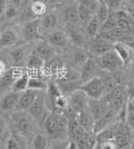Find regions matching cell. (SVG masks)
Masks as SVG:
<instances>
[{
  "mask_svg": "<svg viewBox=\"0 0 134 149\" xmlns=\"http://www.w3.org/2000/svg\"><path fill=\"white\" fill-rule=\"evenodd\" d=\"M13 116L14 124L18 133L25 138L30 137L34 132V120L25 111H15Z\"/></svg>",
  "mask_w": 134,
  "mask_h": 149,
  "instance_id": "6da1fadb",
  "label": "cell"
},
{
  "mask_svg": "<svg viewBox=\"0 0 134 149\" xmlns=\"http://www.w3.org/2000/svg\"><path fill=\"white\" fill-rule=\"evenodd\" d=\"M95 60L100 69L111 73L118 72L122 69V68H123L121 59L114 50H111L103 55L96 56Z\"/></svg>",
  "mask_w": 134,
  "mask_h": 149,
  "instance_id": "7a4b0ae2",
  "label": "cell"
},
{
  "mask_svg": "<svg viewBox=\"0 0 134 149\" xmlns=\"http://www.w3.org/2000/svg\"><path fill=\"white\" fill-rule=\"evenodd\" d=\"M79 89L83 91L90 100H101L104 97V88L102 78L96 76L85 83H82Z\"/></svg>",
  "mask_w": 134,
  "mask_h": 149,
  "instance_id": "3957f363",
  "label": "cell"
},
{
  "mask_svg": "<svg viewBox=\"0 0 134 149\" xmlns=\"http://www.w3.org/2000/svg\"><path fill=\"white\" fill-rule=\"evenodd\" d=\"M89 98L83 91L77 89L70 94L69 97V108L76 114H79L80 111L87 108Z\"/></svg>",
  "mask_w": 134,
  "mask_h": 149,
  "instance_id": "277c9868",
  "label": "cell"
},
{
  "mask_svg": "<svg viewBox=\"0 0 134 149\" xmlns=\"http://www.w3.org/2000/svg\"><path fill=\"white\" fill-rule=\"evenodd\" d=\"M65 33L71 42L79 48H84L87 40V34L77 24H66Z\"/></svg>",
  "mask_w": 134,
  "mask_h": 149,
  "instance_id": "5b68a950",
  "label": "cell"
},
{
  "mask_svg": "<svg viewBox=\"0 0 134 149\" xmlns=\"http://www.w3.org/2000/svg\"><path fill=\"white\" fill-rule=\"evenodd\" d=\"M98 69L99 68L97 66V63L96 62L95 58L90 56L85 62V63L80 67V79L81 83H85L96 76H97Z\"/></svg>",
  "mask_w": 134,
  "mask_h": 149,
  "instance_id": "8992f818",
  "label": "cell"
},
{
  "mask_svg": "<svg viewBox=\"0 0 134 149\" xmlns=\"http://www.w3.org/2000/svg\"><path fill=\"white\" fill-rule=\"evenodd\" d=\"M27 113L33 118L34 120L40 121L44 120L45 116L47 115L46 110H45V103L44 97L39 95L34 102L32 104V105L27 110Z\"/></svg>",
  "mask_w": 134,
  "mask_h": 149,
  "instance_id": "52a82bcc",
  "label": "cell"
},
{
  "mask_svg": "<svg viewBox=\"0 0 134 149\" xmlns=\"http://www.w3.org/2000/svg\"><path fill=\"white\" fill-rule=\"evenodd\" d=\"M39 93L40 91L32 89H26L25 91L22 92L14 111H27L39 96Z\"/></svg>",
  "mask_w": 134,
  "mask_h": 149,
  "instance_id": "ba28073f",
  "label": "cell"
},
{
  "mask_svg": "<svg viewBox=\"0 0 134 149\" xmlns=\"http://www.w3.org/2000/svg\"><path fill=\"white\" fill-rule=\"evenodd\" d=\"M39 22L40 19H35L24 22L21 26V33L25 40H34L40 37L39 31Z\"/></svg>",
  "mask_w": 134,
  "mask_h": 149,
  "instance_id": "9c48e42d",
  "label": "cell"
},
{
  "mask_svg": "<svg viewBox=\"0 0 134 149\" xmlns=\"http://www.w3.org/2000/svg\"><path fill=\"white\" fill-rule=\"evenodd\" d=\"M87 108L91 114L95 121L99 120L109 109L108 104L104 100H88Z\"/></svg>",
  "mask_w": 134,
  "mask_h": 149,
  "instance_id": "30bf717a",
  "label": "cell"
},
{
  "mask_svg": "<svg viewBox=\"0 0 134 149\" xmlns=\"http://www.w3.org/2000/svg\"><path fill=\"white\" fill-rule=\"evenodd\" d=\"M111 50H113V43L98 36L93 38V41L90 46V52L96 57L103 55Z\"/></svg>",
  "mask_w": 134,
  "mask_h": 149,
  "instance_id": "8fae6325",
  "label": "cell"
},
{
  "mask_svg": "<svg viewBox=\"0 0 134 149\" xmlns=\"http://www.w3.org/2000/svg\"><path fill=\"white\" fill-rule=\"evenodd\" d=\"M19 36L14 29L6 28L0 32V49L10 48L19 42Z\"/></svg>",
  "mask_w": 134,
  "mask_h": 149,
  "instance_id": "7c38bea8",
  "label": "cell"
},
{
  "mask_svg": "<svg viewBox=\"0 0 134 149\" xmlns=\"http://www.w3.org/2000/svg\"><path fill=\"white\" fill-rule=\"evenodd\" d=\"M57 120V131L55 139L58 141H65L68 136V119L62 111H55Z\"/></svg>",
  "mask_w": 134,
  "mask_h": 149,
  "instance_id": "4fadbf2b",
  "label": "cell"
},
{
  "mask_svg": "<svg viewBox=\"0 0 134 149\" xmlns=\"http://www.w3.org/2000/svg\"><path fill=\"white\" fill-rule=\"evenodd\" d=\"M69 38L66 33L61 30H53L48 36V43L54 48H64L68 45Z\"/></svg>",
  "mask_w": 134,
  "mask_h": 149,
  "instance_id": "5bb4252c",
  "label": "cell"
},
{
  "mask_svg": "<svg viewBox=\"0 0 134 149\" xmlns=\"http://www.w3.org/2000/svg\"><path fill=\"white\" fill-rule=\"evenodd\" d=\"M55 49L53 47H51L48 42L40 41L37 43L33 50V54L40 57L45 62L48 61L55 55Z\"/></svg>",
  "mask_w": 134,
  "mask_h": 149,
  "instance_id": "9a60e30c",
  "label": "cell"
},
{
  "mask_svg": "<svg viewBox=\"0 0 134 149\" xmlns=\"http://www.w3.org/2000/svg\"><path fill=\"white\" fill-rule=\"evenodd\" d=\"M113 50L121 59L123 67L129 65L133 60V50L123 43L116 42L113 44Z\"/></svg>",
  "mask_w": 134,
  "mask_h": 149,
  "instance_id": "2e32d148",
  "label": "cell"
},
{
  "mask_svg": "<svg viewBox=\"0 0 134 149\" xmlns=\"http://www.w3.org/2000/svg\"><path fill=\"white\" fill-rule=\"evenodd\" d=\"M117 116H118V114L114 110L109 108L102 117L99 120H97L96 121H95L94 130H93L94 133L96 134L97 132L102 131L103 129L108 127Z\"/></svg>",
  "mask_w": 134,
  "mask_h": 149,
  "instance_id": "e0dca14e",
  "label": "cell"
},
{
  "mask_svg": "<svg viewBox=\"0 0 134 149\" xmlns=\"http://www.w3.org/2000/svg\"><path fill=\"white\" fill-rule=\"evenodd\" d=\"M58 24V18L55 13H50L49 15H44L40 19L39 22V31L40 35L45 32L51 31L54 30Z\"/></svg>",
  "mask_w": 134,
  "mask_h": 149,
  "instance_id": "ac0fdd59",
  "label": "cell"
},
{
  "mask_svg": "<svg viewBox=\"0 0 134 149\" xmlns=\"http://www.w3.org/2000/svg\"><path fill=\"white\" fill-rule=\"evenodd\" d=\"M77 120L80 126H81L87 132H91L94 130L95 120L88 108L77 114Z\"/></svg>",
  "mask_w": 134,
  "mask_h": 149,
  "instance_id": "d6986e66",
  "label": "cell"
},
{
  "mask_svg": "<svg viewBox=\"0 0 134 149\" xmlns=\"http://www.w3.org/2000/svg\"><path fill=\"white\" fill-rule=\"evenodd\" d=\"M21 72L17 68H10L5 71L0 79V90L12 86L14 82L21 75Z\"/></svg>",
  "mask_w": 134,
  "mask_h": 149,
  "instance_id": "ffe728a7",
  "label": "cell"
},
{
  "mask_svg": "<svg viewBox=\"0 0 134 149\" xmlns=\"http://www.w3.org/2000/svg\"><path fill=\"white\" fill-rule=\"evenodd\" d=\"M20 95H21L20 92H14V91L7 94L1 102V109L3 111L14 110L16 105L19 102Z\"/></svg>",
  "mask_w": 134,
  "mask_h": 149,
  "instance_id": "44dd1931",
  "label": "cell"
},
{
  "mask_svg": "<svg viewBox=\"0 0 134 149\" xmlns=\"http://www.w3.org/2000/svg\"><path fill=\"white\" fill-rule=\"evenodd\" d=\"M44 126L49 136L55 139L56 131H57V120L55 111H51L47 113L44 119Z\"/></svg>",
  "mask_w": 134,
  "mask_h": 149,
  "instance_id": "7402d4cb",
  "label": "cell"
},
{
  "mask_svg": "<svg viewBox=\"0 0 134 149\" xmlns=\"http://www.w3.org/2000/svg\"><path fill=\"white\" fill-rule=\"evenodd\" d=\"M64 19L66 24H77L80 23L78 10H77V3H73L66 7L64 10Z\"/></svg>",
  "mask_w": 134,
  "mask_h": 149,
  "instance_id": "603a6c76",
  "label": "cell"
},
{
  "mask_svg": "<svg viewBox=\"0 0 134 149\" xmlns=\"http://www.w3.org/2000/svg\"><path fill=\"white\" fill-rule=\"evenodd\" d=\"M132 134L115 133L114 141L118 149H127L132 145Z\"/></svg>",
  "mask_w": 134,
  "mask_h": 149,
  "instance_id": "cb8c5ba5",
  "label": "cell"
},
{
  "mask_svg": "<svg viewBox=\"0 0 134 149\" xmlns=\"http://www.w3.org/2000/svg\"><path fill=\"white\" fill-rule=\"evenodd\" d=\"M80 80H70V81H60L57 82V84L60 88L61 93L63 94H71L72 92L79 89L81 85Z\"/></svg>",
  "mask_w": 134,
  "mask_h": 149,
  "instance_id": "d4e9b609",
  "label": "cell"
},
{
  "mask_svg": "<svg viewBox=\"0 0 134 149\" xmlns=\"http://www.w3.org/2000/svg\"><path fill=\"white\" fill-rule=\"evenodd\" d=\"M48 83L40 77L33 76L30 77L28 81L27 89H32L35 91H44L47 89Z\"/></svg>",
  "mask_w": 134,
  "mask_h": 149,
  "instance_id": "484cf974",
  "label": "cell"
},
{
  "mask_svg": "<svg viewBox=\"0 0 134 149\" xmlns=\"http://www.w3.org/2000/svg\"><path fill=\"white\" fill-rule=\"evenodd\" d=\"M85 26H86L87 36L92 39L97 36V35L100 32V29H101V24L99 23L98 19L95 15L91 18V19Z\"/></svg>",
  "mask_w": 134,
  "mask_h": 149,
  "instance_id": "4316f807",
  "label": "cell"
},
{
  "mask_svg": "<svg viewBox=\"0 0 134 149\" xmlns=\"http://www.w3.org/2000/svg\"><path fill=\"white\" fill-rule=\"evenodd\" d=\"M49 141L47 136L42 133L35 134L31 140V149H47Z\"/></svg>",
  "mask_w": 134,
  "mask_h": 149,
  "instance_id": "83f0119b",
  "label": "cell"
},
{
  "mask_svg": "<svg viewBox=\"0 0 134 149\" xmlns=\"http://www.w3.org/2000/svg\"><path fill=\"white\" fill-rule=\"evenodd\" d=\"M30 77L27 74H21L18 79H16L12 84V90L14 92H24L27 89L28 86V81Z\"/></svg>",
  "mask_w": 134,
  "mask_h": 149,
  "instance_id": "f1b7e54d",
  "label": "cell"
},
{
  "mask_svg": "<svg viewBox=\"0 0 134 149\" xmlns=\"http://www.w3.org/2000/svg\"><path fill=\"white\" fill-rule=\"evenodd\" d=\"M77 10H78V16H79L80 23L82 24L83 25H86L91 18L95 15L94 14L89 10L88 8L83 6L79 3H77Z\"/></svg>",
  "mask_w": 134,
  "mask_h": 149,
  "instance_id": "f546056e",
  "label": "cell"
},
{
  "mask_svg": "<svg viewBox=\"0 0 134 149\" xmlns=\"http://www.w3.org/2000/svg\"><path fill=\"white\" fill-rule=\"evenodd\" d=\"M45 67V61L40 57L32 54L30 59L27 62V68L32 71H40Z\"/></svg>",
  "mask_w": 134,
  "mask_h": 149,
  "instance_id": "4dcf8cb0",
  "label": "cell"
},
{
  "mask_svg": "<svg viewBox=\"0 0 134 149\" xmlns=\"http://www.w3.org/2000/svg\"><path fill=\"white\" fill-rule=\"evenodd\" d=\"M8 54L16 64H19L24 61L25 57V49H24L22 47L13 48L8 52Z\"/></svg>",
  "mask_w": 134,
  "mask_h": 149,
  "instance_id": "1f68e13d",
  "label": "cell"
},
{
  "mask_svg": "<svg viewBox=\"0 0 134 149\" xmlns=\"http://www.w3.org/2000/svg\"><path fill=\"white\" fill-rule=\"evenodd\" d=\"M109 13H110V10L107 7V5L104 3H101L99 7L97 8V10H96V14H95V16L98 19L99 23L101 24V26L107 19V18L109 16Z\"/></svg>",
  "mask_w": 134,
  "mask_h": 149,
  "instance_id": "d6a6232c",
  "label": "cell"
},
{
  "mask_svg": "<svg viewBox=\"0 0 134 149\" xmlns=\"http://www.w3.org/2000/svg\"><path fill=\"white\" fill-rule=\"evenodd\" d=\"M53 103L58 111L64 112L69 109V99L66 96L63 95V94L58 96L53 101Z\"/></svg>",
  "mask_w": 134,
  "mask_h": 149,
  "instance_id": "836d02e7",
  "label": "cell"
},
{
  "mask_svg": "<svg viewBox=\"0 0 134 149\" xmlns=\"http://www.w3.org/2000/svg\"><path fill=\"white\" fill-rule=\"evenodd\" d=\"M90 57V56L88 55L86 51H84L82 48H80L79 50H77L75 53H74V61L75 63L79 66L80 68L85 63L87 59Z\"/></svg>",
  "mask_w": 134,
  "mask_h": 149,
  "instance_id": "e575fe53",
  "label": "cell"
},
{
  "mask_svg": "<svg viewBox=\"0 0 134 149\" xmlns=\"http://www.w3.org/2000/svg\"><path fill=\"white\" fill-rule=\"evenodd\" d=\"M47 9L45 2H34L31 4V12L35 15H45Z\"/></svg>",
  "mask_w": 134,
  "mask_h": 149,
  "instance_id": "d590c367",
  "label": "cell"
},
{
  "mask_svg": "<svg viewBox=\"0 0 134 149\" xmlns=\"http://www.w3.org/2000/svg\"><path fill=\"white\" fill-rule=\"evenodd\" d=\"M47 92L49 96L50 97V99L54 101L55 99L61 95L62 93L60 89V88L58 86L57 83H54V82H49L48 83V86H47Z\"/></svg>",
  "mask_w": 134,
  "mask_h": 149,
  "instance_id": "8d00e7d4",
  "label": "cell"
},
{
  "mask_svg": "<svg viewBox=\"0 0 134 149\" xmlns=\"http://www.w3.org/2000/svg\"><path fill=\"white\" fill-rule=\"evenodd\" d=\"M19 8H17V7L10 4V3H8L7 8L5 9V12H4V15H3L5 19L8 20H13V19H16L19 16Z\"/></svg>",
  "mask_w": 134,
  "mask_h": 149,
  "instance_id": "74e56055",
  "label": "cell"
},
{
  "mask_svg": "<svg viewBox=\"0 0 134 149\" xmlns=\"http://www.w3.org/2000/svg\"><path fill=\"white\" fill-rule=\"evenodd\" d=\"M78 3L85 6L89 10H91L93 14H96L97 8L100 5V2L97 0H78Z\"/></svg>",
  "mask_w": 134,
  "mask_h": 149,
  "instance_id": "f35d334b",
  "label": "cell"
},
{
  "mask_svg": "<svg viewBox=\"0 0 134 149\" xmlns=\"http://www.w3.org/2000/svg\"><path fill=\"white\" fill-rule=\"evenodd\" d=\"M118 42L123 43L128 47H130L132 50L134 49V36L131 33H124Z\"/></svg>",
  "mask_w": 134,
  "mask_h": 149,
  "instance_id": "ab89813d",
  "label": "cell"
},
{
  "mask_svg": "<svg viewBox=\"0 0 134 149\" xmlns=\"http://www.w3.org/2000/svg\"><path fill=\"white\" fill-rule=\"evenodd\" d=\"M103 3L111 11H116L121 9V7L122 5V0H104Z\"/></svg>",
  "mask_w": 134,
  "mask_h": 149,
  "instance_id": "60d3db41",
  "label": "cell"
},
{
  "mask_svg": "<svg viewBox=\"0 0 134 149\" xmlns=\"http://www.w3.org/2000/svg\"><path fill=\"white\" fill-rule=\"evenodd\" d=\"M6 149H20V144L16 137L10 136L8 138L6 144Z\"/></svg>",
  "mask_w": 134,
  "mask_h": 149,
  "instance_id": "b9f144b4",
  "label": "cell"
},
{
  "mask_svg": "<svg viewBox=\"0 0 134 149\" xmlns=\"http://www.w3.org/2000/svg\"><path fill=\"white\" fill-rule=\"evenodd\" d=\"M126 123L129 128L132 130V132L134 131V112L133 111H127L126 116Z\"/></svg>",
  "mask_w": 134,
  "mask_h": 149,
  "instance_id": "7bdbcfd3",
  "label": "cell"
},
{
  "mask_svg": "<svg viewBox=\"0 0 134 149\" xmlns=\"http://www.w3.org/2000/svg\"><path fill=\"white\" fill-rule=\"evenodd\" d=\"M126 110L134 112V96L129 97L128 101L126 102Z\"/></svg>",
  "mask_w": 134,
  "mask_h": 149,
  "instance_id": "ee69618b",
  "label": "cell"
},
{
  "mask_svg": "<svg viewBox=\"0 0 134 149\" xmlns=\"http://www.w3.org/2000/svg\"><path fill=\"white\" fill-rule=\"evenodd\" d=\"M7 5H8L7 0H0V17L3 16Z\"/></svg>",
  "mask_w": 134,
  "mask_h": 149,
  "instance_id": "f6af8a7d",
  "label": "cell"
},
{
  "mask_svg": "<svg viewBox=\"0 0 134 149\" xmlns=\"http://www.w3.org/2000/svg\"><path fill=\"white\" fill-rule=\"evenodd\" d=\"M8 3H10V4L15 6L17 8H19V7L22 5V3H24V0H8Z\"/></svg>",
  "mask_w": 134,
  "mask_h": 149,
  "instance_id": "bcb514c9",
  "label": "cell"
},
{
  "mask_svg": "<svg viewBox=\"0 0 134 149\" xmlns=\"http://www.w3.org/2000/svg\"><path fill=\"white\" fill-rule=\"evenodd\" d=\"M127 94L129 95V97L134 96V81L128 84V86H127Z\"/></svg>",
  "mask_w": 134,
  "mask_h": 149,
  "instance_id": "7dc6e473",
  "label": "cell"
},
{
  "mask_svg": "<svg viewBox=\"0 0 134 149\" xmlns=\"http://www.w3.org/2000/svg\"><path fill=\"white\" fill-rule=\"evenodd\" d=\"M6 128V124H5V120H3V118L0 116V136H2Z\"/></svg>",
  "mask_w": 134,
  "mask_h": 149,
  "instance_id": "c3c4849f",
  "label": "cell"
},
{
  "mask_svg": "<svg viewBox=\"0 0 134 149\" xmlns=\"http://www.w3.org/2000/svg\"><path fill=\"white\" fill-rule=\"evenodd\" d=\"M65 149H78V146L74 140H71L67 143Z\"/></svg>",
  "mask_w": 134,
  "mask_h": 149,
  "instance_id": "681fc988",
  "label": "cell"
},
{
  "mask_svg": "<svg viewBox=\"0 0 134 149\" xmlns=\"http://www.w3.org/2000/svg\"><path fill=\"white\" fill-rule=\"evenodd\" d=\"M4 68H5L4 64L2 63V62H0V79H1V77L3 76V72H5V71H4Z\"/></svg>",
  "mask_w": 134,
  "mask_h": 149,
  "instance_id": "f907efd6",
  "label": "cell"
},
{
  "mask_svg": "<svg viewBox=\"0 0 134 149\" xmlns=\"http://www.w3.org/2000/svg\"><path fill=\"white\" fill-rule=\"evenodd\" d=\"M34 2H45V0H32V3Z\"/></svg>",
  "mask_w": 134,
  "mask_h": 149,
  "instance_id": "816d5d0a",
  "label": "cell"
},
{
  "mask_svg": "<svg viewBox=\"0 0 134 149\" xmlns=\"http://www.w3.org/2000/svg\"><path fill=\"white\" fill-rule=\"evenodd\" d=\"M132 72L134 74V63H133V65H132Z\"/></svg>",
  "mask_w": 134,
  "mask_h": 149,
  "instance_id": "f5cc1de1",
  "label": "cell"
},
{
  "mask_svg": "<svg viewBox=\"0 0 134 149\" xmlns=\"http://www.w3.org/2000/svg\"><path fill=\"white\" fill-rule=\"evenodd\" d=\"M47 149H55V148H52V147H49Z\"/></svg>",
  "mask_w": 134,
  "mask_h": 149,
  "instance_id": "db71d44e",
  "label": "cell"
},
{
  "mask_svg": "<svg viewBox=\"0 0 134 149\" xmlns=\"http://www.w3.org/2000/svg\"><path fill=\"white\" fill-rule=\"evenodd\" d=\"M97 1H99L100 3H103V1H104V0H97Z\"/></svg>",
  "mask_w": 134,
  "mask_h": 149,
  "instance_id": "11a10c76",
  "label": "cell"
},
{
  "mask_svg": "<svg viewBox=\"0 0 134 149\" xmlns=\"http://www.w3.org/2000/svg\"><path fill=\"white\" fill-rule=\"evenodd\" d=\"M127 149H130V148H127Z\"/></svg>",
  "mask_w": 134,
  "mask_h": 149,
  "instance_id": "9f6ffc18",
  "label": "cell"
}]
</instances>
